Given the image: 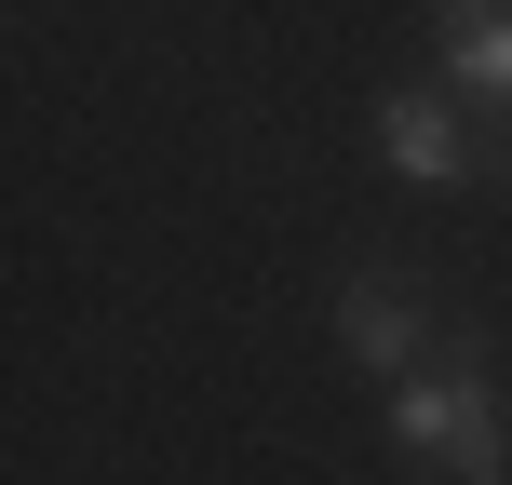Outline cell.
I'll use <instances>...</instances> for the list:
<instances>
[{"mask_svg": "<svg viewBox=\"0 0 512 485\" xmlns=\"http://www.w3.org/2000/svg\"><path fill=\"white\" fill-rule=\"evenodd\" d=\"M391 445L405 459H445L459 485H512V405L486 378V337H445V378H391Z\"/></svg>", "mask_w": 512, "mask_h": 485, "instance_id": "1", "label": "cell"}, {"mask_svg": "<svg viewBox=\"0 0 512 485\" xmlns=\"http://www.w3.org/2000/svg\"><path fill=\"white\" fill-rule=\"evenodd\" d=\"M337 337H351L364 378H418V337H432V283L418 270H378L364 256L351 283H337Z\"/></svg>", "mask_w": 512, "mask_h": 485, "instance_id": "2", "label": "cell"}, {"mask_svg": "<svg viewBox=\"0 0 512 485\" xmlns=\"http://www.w3.org/2000/svg\"><path fill=\"white\" fill-rule=\"evenodd\" d=\"M378 162H391V176H405V189H459V122H445V95H405V81H391V95H378Z\"/></svg>", "mask_w": 512, "mask_h": 485, "instance_id": "3", "label": "cell"}, {"mask_svg": "<svg viewBox=\"0 0 512 485\" xmlns=\"http://www.w3.org/2000/svg\"><path fill=\"white\" fill-rule=\"evenodd\" d=\"M432 14H445V81L512 108V0H432Z\"/></svg>", "mask_w": 512, "mask_h": 485, "instance_id": "4", "label": "cell"}]
</instances>
